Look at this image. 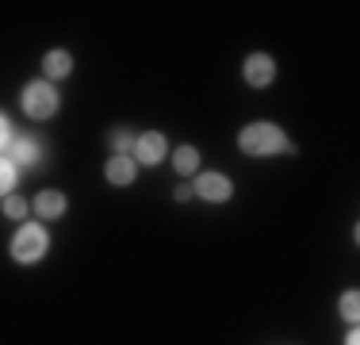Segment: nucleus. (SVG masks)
<instances>
[{"mask_svg": "<svg viewBox=\"0 0 360 345\" xmlns=\"http://www.w3.org/2000/svg\"><path fill=\"white\" fill-rule=\"evenodd\" d=\"M42 253H46V230L42 227H23L20 234L12 238V257L20 265H35Z\"/></svg>", "mask_w": 360, "mask_h": 345, "instance_id": "nucleus-3", "label": "nucleus"}, {"mask_svg": "<svg viewBox=\"0 0 360 345\" xmlns=\"http://www.w3.org/2000/svg\"><path fill=\"white\" fill-rule=\"evenodd\" d=\"M238 146H242L245 153H253V158H269V153H295V146L284 138V131H280L276 123H253L245 127L242 138H238Z\"/></svg>", "mask_w": 360, "mask_h": 345, "instance_id": "nucleus-1", "label": "nucleus"}, {"mask_svg": "<svg viewBox=\"0 0 360 345\" xmlns=\"http://www.w3.org/2000/svg\"><path fill=\"white\" fill-rule=\"evenodd\" d=\"M12 184H15V165L8 158H0V192H8Z\"/></svg>", "mask_w": 360, "mask_h": 345, "instance_id": "nucleus-15", "label": "nucleus"}, {"mask_svg": "<svg viewBox=\"0 0 360 345\" xmlns=\"http://www.w3.org/2000/svg\"><path fill=\"white\" fill-rule=\"evenodd\" d=\"M23 111H27L31 119H50L58 111V92L50 81H31L27 89H23Z\"/></svg>", "mask_w": 360, "mask_h": 345, "instance_id": "nucleus-2", "label": "nucleus"}, {"mask_svg": "<svg viewBox=\"0 0 360 345\" xmlns=\"http://www.w3.org/2000/svg\"><path fill=\"white\" fill-rule=\"evenodd\" d=\"M165 158V138L158 131L142 134L139 142H134V161H142V165H158V161Z\"/></svg>", "mask_w": 360, "mask_h": 345, "instance_id": "nucleus-6", "label": "nucleus"}, {"mask_svg": "<svg viewBox=\"0 0 360 345\" xmlns=\"http://www.w3.org/2000/svg\"><path fill=\"white\" fill-rule=\"evenodd\" d=\"M4 215H8V219H23V215H27V200L8 196V200H4Z\"/></svg>", "mask_w": 360, "mask_h": 345, "instance_id": "nucleus-13", "label": "nucleus"}, {"mask_svg": "<svg viewBox=\"0 0 360 345\" xmlns=\"http://www.w3.org/2000/svg\"><path fill=\"white\" fill-rule=\"evenodd\" d=\"M341 318H345V322H356L360 318V296L356 291H345V296H341Z\"/></svg>", "mask_w": 360, "mask_h": 345, "instance_id": "nucleus-12", "label": "nucleus"}, {"mask_svg": "<svg viewBox=\"0 0 360 345\" xmlns=\"http://www.w3.org/2000/svg\"><path fill=\"white\" fill-rule=\"evenodd\" d=\"M35 158H39V146L31 142V138H12V142H8V161H12V165H31Z\"/></svg>", "mask_w": 360, "mask_h": 345, "instance_id": "nucleus-8", "label": "nucleus"}, {"mask_svg": "<svg viewBox=\"0 0 360 345\" xmlns=\"http://www.w3.org/2000/svg\"><path fill=\"white\" fill-rule=\"evenodd\" d=\"M192 192L203 196L207 203H222V200H230V192H234V188H230V180L222 177V172H203V177L195 180Z\"/></svg>", "mask_w": 360, "mask_h": 345, "instance_id": "nucleus-4", "label": "nucleus"}, {"mask_svg": "<svg viewBox=\"0 0 360 345\" xmlns=\"http://www.w3.org/2000/svg\"><path fill=\"white\" fill-rule=\"evenodd\" d=\"M62 211H65V196L62 192H39V200H35L39 219H58Z\"/></svg>", "mask_w": 360, "mask_h": 345, "instance_id": "nucleus-9", "label": "nucleus"}, {"mask_svg": "<svg viewBox=\"0 0 360 345\" xmlns=\"http://www.w3.org/2000/svg\"><path fill=\"white\" fill-rule=\"evenodd\" d=\"M42 69H46V77H50V81H62V77H70L73 58L65 54V50H50V54L42 58Z\"/></svg>", "mask_w": 360, "mask_h": 345, "instance_id": "nucleus-7", "label": "nucleus"}, {"mask_svg": "<svg viewBox=\"0 0 360 345\" xmlns=\"http://www.w3.org/2000/svg\"><path fill=\"white\" fill-rule=\"evenodd\" d=\"M8 142H12V138H8V119L4 115H0V150H4V146Z\"/></svg>", "mask_w": 360, "mask_h": 345, "instance_id": "nucleus-16", "label": "nucleus"}, {"mask_svg": "<svg viewBox=\"0 0 360 345\" xmlns=\"http://www.w3.org/2000/svg\"><path fill=\"white\" fill-rule=\"evenodd\" d=\"M173 165H176V172H195L200 169V150L195 146H180L173 153Z\"/></svg>", "mask_w": 360, "mask_h": 345, "instance_id": "nucleus-11", "label": "nucleus"}, {"mask_svg": "<svg viewBox=\"0 0 360 345\" xmlns=\"http://www.w3.org/2000/svg\"><path fill=\"white\" fill-rule=\"evenodd\" d=\"M111 150L119 153V158H127V150H134V138L127 134V131H119V134H111Z\"/></svg>", "mask_w": 360, "mask_h": 345, "instance_id": "nucleus-14", "label": "nucleus"}, {"mask_svg": "<svg viewBox=\"0 0 360 345\" xmlns=\"http://www.w3.org/2000/svg\"><path fill=\"white\" fill-rule=\"evenodd\" d=\"M245 81H250L253 89H264V84H272V81H276V62H272L269 54L245 58Z\"/></svg>", "mask_w": 360, "mask_h": 345, "instance_id": "nucleus-5", "label": "nucleus"}, {"mask_svg": "<svg viewBox=\"0 0 360 345\" xmlns=\"http://www.w3.org/2000/svg\"><path fill=\"white\" fill-rule=\"evenodd\" d=\"M108 180H111L115 188L131 184V180H134V161H131V158H111V161H108Z\"/></svg>", "mask_w": 360, "mask_h": 345, "instance_id": "nucleus-10", "label": "nucleus"}, {"mask_svg": "<svg viewBox=\"0 0 360 345\" xmlns=\"http://www.w3.org/2000/svg\"><path fill=\"white\" fill-rule=\"evenodd\" d=\"M345 345H360V338H356V330H349V338H345Z\"/></svg>", "mask_w": 360, "mask_h": 345, "instance_id": "nucleus-17", "label": "nucleus"}]
</instances>
